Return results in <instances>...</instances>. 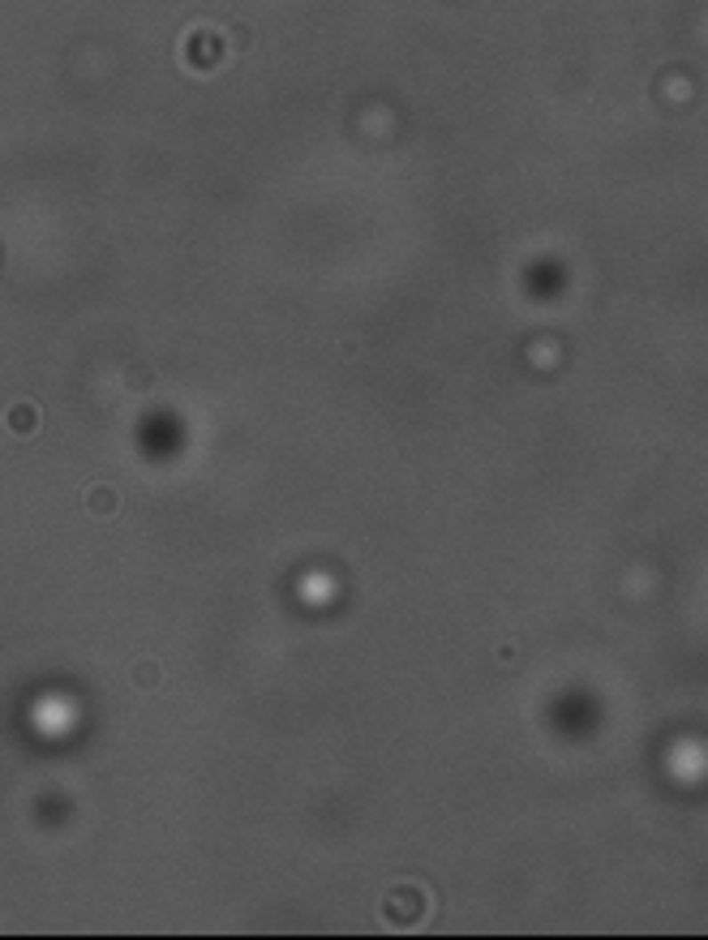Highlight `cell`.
Masks as SVG:
<instances>
[{"instance_id":"obj_1","label":"cell","mask_w":708,"mask_h":940,"mask_svg":"<svg viewBox=\"0 0 708 940\" xmlns=\"http://www.w3.org/2000/svg\"><path fill=\"white\" fill-rule=\"evenodd\" d=\"M4 425H9V434L35 438V434H39V408H35V404H13V408L4 413Z\"/></svg>"},{"instance_id":"obj_2","label":"cell","mask_w":708,"mask_h":940,"mask_svg":"<svg viewBox=\"0 0 708 940\" xmlns=\"http://www.w3.org/2000/svg\"><path fill=\"white\" fill-rule=\"evenodd\" d=\"M86 511H95V516H112V511H117V494H112V486H95V490H86Z\"/></svg>"}]
</instances>
